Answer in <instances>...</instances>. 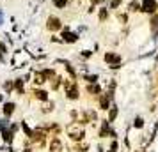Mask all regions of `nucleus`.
<instances>
[{
  "label": "nucleus",
  "mask_w": 158,
  "mask_h": 152,
  "mask_svg": "<svg viewBox=\"0 0 158 152\" xmlns=\"http://www.w3.org/2000/svg\"><path fill=\"white\" fill-rule=\"evenodd\" d=\"M117 147H119V143H117V140H114L110 143V152H117Z\"/></svg>",
  "instance_id": "nucleus-35"
},
{
  "label": "nucleus",
  "mask_w": 158,
  "mask_h": 152,
  "mask_svg": "<svg viewBox=\"0 0 158 152\" xmlns=\"http://www.w3.org/2000/svg\"><path fill=\"white\" fill-rule=\"evenodd\" d=\"M103 62L110 67V69H119L123 65V57L117 51H105L103 53Z\"/></svg>",
  "instance_id": "nucleus-5"
},
{
  "label": "nucleus",
  "mask_w": 158,
  "mask_h": 152,
  "mask_svg": "<svg viewBox=\"0 0 158 152\" xmlns=\"http://www.w3.org/2000/svg\"><path fill=\"white\" fill-rule=\"evenodd\" d=\"M59 36H60L62 41H64V44H77L80 41V34L77 32V30H73L69 25H64L62 30L59 32Z\"/></svg>",
  "instance_id": "nucleus-3"
},
{
  "label": "nucleus",
  "mask_w": 158,
  "mask_h": 152,
  "mask_svg": "<svg viewBox=\"0 0 158 152\" xmlns=\"http://www.w3.org/2000/svg\"><path fill=\"white\" fill-rule=\"evenodd\" d=\"M66 133H68V136H69V140H73L75 143H78V142H82V140H84V136H85V131H84V126H80V124H77V122L69 124V126L66 127Z\"/></svg>",
  "instance_id": "nucleus-4"
},
{
  "label": "nucleus",
  "mask_w": 158,
  "mask_h": 152,
  "mask_svg": "<svg viewBox=\"0 0 158 152\" xmlns=\"http://www.w3.org/2000/svg\"><path fill=\"white\" fill-rule=\"evenodd\" d=\"M50 152H62V142H60L57 136L52 138V142H50Z\"/></svg>",
  "instance_id": "nucleus-18"
},
{
  "label": "nucleus",
  "mask_w": 158,
  "mask_h": 152,
  "mask_svg": "<svg viewBox=\"0 0 158 152\" xmlns=\"http://www.w3.org/2000/svg\"><path fill=\"white\" fill-rule=\"evenodd\" d=\"M100 136H101V138H107V136L114 138V136H117V134H115V131L112 129V126H110V122H108V120H101Z\"/></svg>",
  "instance_id": "nucleus-7"
},
{
  "label": "nucleus",
  "mask_w": 158,
  "mask_h": 152,
  "mask_svg": "<svg viewBox=\"0 0 158 152\" xmlns=\"http://www.w3.org/2000/svg\"><path fill=\"white\" fill-rule=\"evenodd\" d=\"M64 27V21H62V18L57 14H48L46 16V20H44V30L46 32H50V34H59L60 30Z\"/></svg>",
  "instance_id": "nucleus-1"
},
{
  "label": "nucleus",
  "mask_w": 158,
  "mask_h": 152,
  "mask_svg": "<svg viewBox=\"0 0 158 152\" xmlns=\"http://www.w3.org/2000/svg\"><path fill=\"white\" fill-rule=\"evenodd\" d=\"M23 152H32V150H30V149H23Z\"/></svg>",
  "instance_id": "nucleus-37"
},
{
  "label": "nucleus",
  "mask_w": 158,
  "mask_h": 152,
  "mask_svg": "<svg viewBox=\"0 0 158 152\" xmlns=\"http://www.w3.org/2000/svg\"><path fill=\"white\" fill-rule=\"evenodd\" d=\"M15 111H16V103H13V101L2 103V115L6 117V119L13 117V113H15Z\"/></svg>",
  "instance_id": "nucleus-10"
},
{
  "label": "nucleus",
  "mask_w": 158,
  "mask_h": 152,
  "mask_svg": "<svg viewBox=\"0 0 158 152\" xmlns=\"http://www.w3.org/2000/svg\"><path fill=\"white\" fill-rule=\"evenodd\" d=\"M0 64H2V60H0Z\"/></svg>",
  "instance_id": "nucleus-40"
},
{
  "label": "nucleus",
  "mask_w": 158,
  "mask_h": 152,
  "mask_svg": "<svg viewBox=\"0 0 158 152\" xmlns=\"http://www.w3.org/2000/svg\"><path fill=\"white\" fill-rule=\"evenodd\" d=\"M4 23V14H2V11H0V25Z\"/></svg>",
  "instance_id": "nucleus-36"
},
{
  "label": "nucleus",
  "mask_w": 158,
  "mask_h": 152,
  "mask_svg": "<svg viewBox=\"0 0 158 152\" xmlns=\"http://www.w3.org/2000/svg\"><path fill=\"white\" fill-rule=\"evenodd\" d=\"M0 101H4V94H2V95H0Z\"/></svg>",
  "instance_id": "nucleus-38"
},
{
  "label": "nucleus",
  "mask_w": 158,
  "mask_h": 152,
  "mask_svg": "<svg viewBox=\"0 0 158 152\" xmlns=\"http://www.w3.org/2000/svg\"><path fill=\"white\" fill-rule=\"evenodd\" d=\"M93 55H94V51H91V50H82V51H80V57H82V58H87V60L93 57Z\"/></svg>",
  "instance_id": "nucleus-30"
},
{
  "label": "nucleus",
  "mask_w": 158,
  "mask_h": 152,
  "mask_svg": "<svg viewBox=\"0 0 158 152\" xmlns=\"http://www.w3.org/2000/svg\"><path fill=\"white\" fill-rule=\"evenodd\" d=\"M123 6V0H108L107 2V7L110 13H115V11H119Z\"/></svg>",
  "instance_id": "nucleus-20"
},
{
  "label": "nucleus",
  "mask_w": 158,
  "mask_h": 152,
  "mask_svg": "<svg viewBox=\"0 0 158 152\" xmlns=\"http://www.w3.org/2000/svg\"><path fill=\"white\" fill-rule=\"evenodd\" d=\"M126 11L130 14H137L140 11V0H128L126 2Z\"/></svg>",
  "instance_id": "nucleus-15"
},
{
  "label": "nucleus",
  "mask_w": 158,
  "mask_h": 152,
  "mask_svg": "<svg viewBox=\"0 0 158 152\" xmlns=\"http://www.w3.org/2000/svg\"><path fill=\"white\" fill-rule=\"evenodd\" d=\"M7 53H9L7 44H6V41H2V39H0V60H2V62H4V58H6Z\"/></svg>",
  "instance_id": "nucleus-26"
},
{
  "label": "nucleus",
  "mask_w": 158,
  "mask_h": 152,
  "mask_svg": "<svg viewBox=\"0 0 158 152\" xmlns=\"http://www.w3.org/2000/svg\"><path fill=\"white\" fill-rule=\"evenodd\" d=\"M22 127H23V133H25V134H27V136H32V133H34V129H30L29 127V124L27 122H22Z\"/></svg>",
  "instance_id": "nucleus-29"
},
{
  "label": "nucleus",
  "mask_w": 158,
  "mask_h": 152,
  "mask_svg": "<svg viewBox=\"0 0 158 152\" xmlns=\"http://www.w3.org/2000/svg\"><path fill=\"white\" fill-rule=\"evenodd\" d=\"M98 80H100V76L98 74H84V81L85 83H98Z\"/></svg>",
  "instance_id": "nucleus-27"
},
{
  "label": "nucleus",
  "mask_w": 158,
  "mask_h": 152,
  "mask_svg": "<svg viewBox=\"0 0 158 152\" xmlns=\"http://www.w3.org/2000/svg\"><path fill=\"white\" fill-rule=\"evenodd\" d=\"M117 115H119V108H117V104H112V106L108 108V119H107V120L112 124L115 119H117Z\"/></svg>",
  "instance_id": "nucleus-21"
},
{
  "label": "nucleus",
  "mask_w": 158,
  "mask_h": 152,
  "mask_svg": "<svg viewBox=\"0 0 158 152\" xmlns=\"http://www.w3.org/2000/svg\"><path fill=\"white\" fill-rule=\"evenodd\" d=\"M75 150H77V152H85V150H89V143H80V145H77V147H75Z\"/></svg>",
  "instance_id": "nucleus-32"
},
{
  "label": "nucleus",
  "mask_w": 158,
  "mask_h": 152,
  "mask_svg": "<svg viewBox=\"0 0 158 152\" xmlns=\"http://www.w3.org/2000/svg\"><path fill=\"white\" fill-rule=\"evenodd\" d=\"M15 81V90L18 92V95H25V81H23V78H16Z\"/></svg>",
  "instance_id": "nucleus-19"
},
{
  "label": "nucleus",
  "mask_w": 158,
  "mask_h": 152,
  "mask_svg": "<svg viewBox=\"0 0 158 152\" xmlns=\"http://www.w3.org/2000/svg\"><path fill=\"white\" fill-rule=\"evenodd\" d=\"M52 6L55 9H59V11H64V9L69 7V4H71L73 0H50Z\"/></svg>",
  "instance_id": "nucleus-17"
},
{
  "label": "nucleus",
  "mask_w": 158,
  "mask_h": 152,
  "mask_svg": "<svg viewBox=\"0 0 158 152\" xmlns=\"http://www.w3.org/2000/svg\"><path fill=\"white\" fill-rule=\"evenodd\" d=\"M96 16H98L100 23H107L108 20H110V11H108L107 6H100L98 11H96Z\"/></svg>",
  "instance_id": "nucleus-12"
},
{
  "label": "nucleus",
  "mask_w": 158,
  "mask_h": 152,
  "mask_svg": "<svg viewBox=\"0 0 158 152\" xmlns=\"http://www.w3.org/2000/svg\"><path fill=\"white\" fill-rule=\"evenodd\" d=\"M85 92L91 95H100L103 92V88H101V83H85Z\"/></svg>",
  "instance_id": "nucleus-14"
},
{
  "label": "nucleus",
  "mask_w": 158,
  "mask_h": 152,
  "mask_svg": "<svg viewBox=\"0 0 158 152\" xmlns=\"http://www.w3.org/2000/svg\"><path fill=\"white\" fill-rule=\"evenodd\" d=\"M41 72L44 74L46 81H50L52 78H55V76H57V71H55L53 67H44V69H41Z\"/></svg>",
  "instance_id": "nucleus-24"
},
{
  "label": "nucleus",
  "mask_w": 158,
  "mask_h": 152,
  "mask_svg": "<svg viewBox=\"0 0 158 152\" xmlns=\"http://www.w3.org/2000/svg\"><path fill=\"white\" fill-rule=\"evenodd\" d=\"M98 11V7L96 6H93V4H89V7H87V14H94Z\"/></svg>",
  "instance_id": "nucleus-34"
},
{
  "label": "nucleus",
  "mask_w": 158,
  "mask_h": 152,
  "mask_svg": "<svg viewBox=\"0 0 158 152\" xmlns=\"http://www.w3.org/2000/svg\"><path fill=\"white\" fill-rule=\"evenodd\" d=\"M2 138H4V142H7L11 143L13 142V138H15V131H11V127H2Z\"/></svg>",
  "instance_id": "nucleus-22"
},
{
  "label": "nucleus",
  "mask_w": 158,
  "mask_h": 152,
  "mask_svg": "<svg viewBox=\"0 0 158 152\" xmlns=\"http://www.w3.org/2000/svg\"><path fill=\"white\" fill-rule=\"evenodd\" d=\"M32 83H34L36 87H44V83H48V81H46V78H44V74L41 72V69L32 72Z\"/></svg>",
  "instance_id": "nucleus-13"
},
{
  "label": "nucleus",
  "mask_w": 158,
  "mask_h": 152,
  "mask_svg": "<svg viewBox=\"0 0 158 152\" xmlns=\"http://www.w3.org/2000/svg\"><path fill=\"white\" fill-rule=\"evenodd\" d=\"M144 119L142 117H135V120H133V127H137V129H142L144 127Z\"/></svg>",
  "instance_id": "nucleus-28"
},
{
  "label": "nucleus",
  "mask_w": 158,
  "mask_h": 152,
  "mask_svg": "<svg viewBox=\"0 0 158 152\" xmlns=\"http://www.w3.org/2000/svg\"><path fill=\"white\" fill-rule=\"evenodd\" d=\"M108 0H89V4H93V6H96V7H100V6H105Z\"/></svg>",
  "instance_id": "nucleus-33"
},
{
  "label": "nucleus",
  "mask_w": 158,
  "mask_h": 152,
  "mask_svg": "<svg viewBox=\"0 0 158 152\" xmlns=\"http://www.w3.org/2000/svg\"><path fill=\"white\" fill-rule=\"evenodd\" d=\"M149 34H151V39L153 41L158 39V13L149 16Z\"/></svg>",
  "instance_id": "nucleus-8"
},
{
  "label": "nucleus",
  "mask_w": 158,
  "mask_h": 152,
  "mask_svg": "<svg viewBox=\"0 0 158 152\" xmlns=\"http://www.w3.org/2000/svg\"><path fill=\"white\" fill-rule=\"evenodd\" d=\"M130 13L128 11H126V9H119V11H115V20H117V21L121 23L123 27H126V25H130Z\"/></svg>",
  "instance_id": "nucleus-11"
},
{
  "label": "nucleus",
  "mask_w": 158,
  "mask_h": 152,
  "mask_svg": "<svg viewBox=\"0 0 158 152\" xmlns=\"http://www.w3.org/2000/svg\"><path fill=\"white\" fill-rule=\"evenodd\" d=\"M53 108H55V103L48 99L46 103H43V108H41V111H43V113H52V111H53Z\"/></svg>",
  "instance_id": "nucleus-25"
},
{
  "label": "nucleus",
  "mask_w": 158,
  "mask_h": 152,
  "mask_svg": "<svg viewBox=\"0 0 158 152\" xmlns=\"http://www.w3.org/2000/svg\"><path fill=\"white\" fill-rule=\"evenodd\" d=\"M62 76H60V74H57V76H55V78H52L50 81H48V83H50V90H53V92H57L59 88L62 87Z\"/></svg>",
  "instance_id": "nucleus-16"
},
{
  "label": "nucleus",
  "mask_w": 158,
  "mask_h": 152,
  "mask_svg": "<svg viewBox=\"0 0 158 152\" xmlns=\"http://www.w3.org/2000/svg\"><path fill=\"white\" fill-rule=\"evenodd\" d=\"M62 87H64V92H66V99H69V101H78L80 99V88L77 80H71V78L64 80Z\"/></svg>",
  "instance_id": "nucleus-2"
},
{
  "label": "nucleus",
  "mask_w": 158,
  "mask_h": 152,
  "mask_svg": "<svg viewBox=\"0 0 158 152\" xmlns=\"http://www.w3.org/2000/svg\"><path fill=\"white\" fill-rule=\"evenodd\" d=\"M50 41L52 43H55V44H64V41H62V39H60V36H57V34H52L50 36Z\"/></svg>",
  "instance_id": "nucleus-31"
},
{
  "label": "nucleus",
  "mask_w": 158,
  "mask_h": 152,
  "mask_svg": "<svg viewBox=\"0 0 158 152\" xmlns=\"http://www.w3.org/2000/svg\"><path fill=\"white\" fill-rule=\"evenodd\" d=\"M139 152H144V150H139Z\"/></svg>",
  "instance_id": "nucleus-39"
},
{
  "label": "nucleus",
  "mask_w": 158,
  "mask_h": 152,
  "mask_svg": "<svg viewBox=\"0 0 158 152\" xmlns=\"http://www.w3.org/2000/svg\"><path fill=\"white\" fill-rule=\"evenodd\" d=\"M32 95H34V99H37V101H41V103H46L48 99H50L48 90L43 88V87H34L32 88Z\"/></svg>",
  "instance_id": "nucleus-9"
},
{
  "label": "nucleus",
  "mask_w": 158,
  "mask_h": 152,
  "mask_svg": "<svg viewBox=\"0 0 158 152\" xmlns=\"http://www.w3.org/2000/svg\"><path fill=\"white\" fill-rule=\"evenodd\" d=\"M140 14L153 16L155 13H158V0H140Z\"/></svg>",
  "instance_id": "nucleus-6"
},
{
  "label": "nucleus",
  "mask_w": 158,
  "mask_h": 152,
  "mask_svg": "<svg viewBox=\"0 0 158 152\" xmlns=\"http://www.w3.org/2000/svg\"><path fill=\"white\" fill-rule=\"evenodd\" d=\"M2 90L6 92V94H13L15 92V81L13 80H6L2 83Z\"/></svg>",
  "instance_id": "nucleus-23"
}]
</instances>
